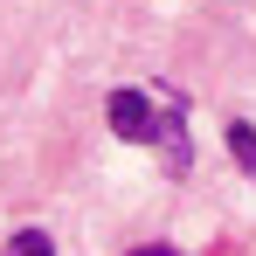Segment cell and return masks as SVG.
<instances>
[{
  "instance_id": "6da1fadb",
  "label": "cell",
  "mask_w": 256,
  "mask_h": 256,
  "mask_svg": "<svg viewBox=\"0 0 256 256\" xmlns=\"http://www.w3.org/2000/svg\"><path fill=\"white\" fill-rule=\"evenodd\" d=\"M111 132H118V138H160V111H152V97L118 90V97H111Z\"/></svg>"
},
{
  "instance_id": "277c9868",
  "label": "cell",
  "mask_w": 256,
  "mask_h": 256,
  "mask_svg": "<svg viewBox=\"0 0 256 256\" xmlns=\"http://www.w3.org/2000/svg\"><path fill=\"white\" fill-rule=\"evenodd\" d=\"M132 256H180L173 242H146V250H132Z\"/></svg>"
},
{
  "instance_id": "7a4b0ae2",
  "label": "cell",
  "mask_w": 256,
  "mask_h": 256,
  "mask_svg": "<svg viewBox=\"0 0 256 256\" xmlns=\"http://www.w3.org/2000/svg\"><path fill=\"white\" fill-rule=\"evenodd\" d=\"M7 256H56V242H48V228H14Z\"/></svg>"
},
{
  "instance_id": "3957f363",
  "label": "cell",
  "mask_w": 256,
  "mask_h": 256,
  "mask_svg": "<svg viewBox=\"0 0 256 256\" xmlns=\"http://www.w3.org/2000/svg\"><path fill=\"white\" fill-rule=\"evenodd\" d=\"M228 152H236V166H256V125H228Z\"/></svg>"
}]
</instances>
